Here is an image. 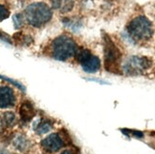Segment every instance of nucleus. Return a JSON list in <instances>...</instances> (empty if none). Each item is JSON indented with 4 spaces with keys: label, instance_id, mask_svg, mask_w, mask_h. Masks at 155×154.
<instances>
[{
    "label": "nucleus",
    "instance_id": "obj_1",
    "mask_svg": "<svg viewBox=\"0 0 155 154\" xmlns=\"http://www.w3.org/2000/svg\"><path fill=\"white\" fill-rule=\"evenodd\" d=\"M127 32L134 42L147 41L153 34L152 24L146 16H137L127 25Z\"/></svg>",
    "mask_w": 155,
    "mask_h": 154
},
{
    "label": "nucleus",
    "instance_id": "obj_2",
    "mask_svg": "<svg viewBox=\"0 0 155 154\" xmlns=\"http://www.w3.org/2000/svg\"><path fill=\"white\" fill-rule=\"evenodd\" d=\"M24 17L30 25L39 28L51 19L52 11L46 3L35 2L27 7Z\"/></svg>",
    "mask_w": 155,
    "mask_h": 154
},
{
    "label": "nucleus",
    "instance_id": "obj_3",
    "mask_svg": "<svg viewBox=\"0 0 155 154\" xmlns=\"http://www.w3.org/2000/svg\"><path fill=\"white\" fill-rule=\"evenodd\" d=\"M78 51V46L72 38L61 35L53 40L51 44V55L59 61H66Z\"/></svg>",
    "mask_w": 155,
    "mask_h": 154
},
{
    "label": "nucleus",
    "instance_id": "obj_4",
    "mask_svg": "<svg viewBox=\"0 0 155 154\" xmlns=\"http://www.w3.org/2000/svg\"><path fill=\"white\" fill-rule=\"evenodd\" d=\"M104 56H105V68L107 71L113 73H119V65L121 60V51L113 43L110 37L104 33Z\"/></svg>",
    "mask_w": 155,
    "mask_h": 154
},
{
    "label": "nucleus",
    "instance_id": "obj_5",
    "mask_svg": "<svg viewBox=\"0 0 155 154\" xmlns=\"http://www.w3.org/2000/svg\"><path fill=\"white\" fill-rule=\"evenodd\" d=\"M152 65L151 59L146 56H131L127 60L123 70L129 75L142 74Z\"/></svg>",
    "mask_w": 155,
    "mask_h": 154
},
{
    "label": "nucleus",
    "instance_id": "obj_6",
    "mask_svg": "<svg viewBox=\"0 0 155 154\" xmlns=\"http://www.w3.org/2000/svg\"><path fill=\"white\" fill-rule=\"evenodd\" d=\"M42 149L48 153H54L64 146V141L57 133H51L41 142Z\"/></svg>",
    "mask_w": 155,
    "mask_h": 154
},
{
    "label": "nucleus",
    "instance_id": "obj_7",
    "mask_svg": "<svg viewBox=\"0 0 155 154\" xmlns=\"http://www.w3.org/2000/svg\"><path fill=\"white\" fill-rule=\"evenodd\" d=\"M16 98L12 89L7 86L0 87V108L9 109L15 105Z\"/></svg>",
    "mask_w": 155,
    "mask_h": 154
},
{
    "label": "nucleus",
    "instance_id": "obj_8",
    "mask_svg": "<svg viewBox=\"0 0 155 154\" xmlns=\"http://www.w3.org/2000/svg\"><path fill=\"white\" fill-rule=\"evenodd\" d=\"M19 114H20V117H21V120L23 122H26V123L30 122L35 115V108H33L32 104L29 101L24 102L21 105V106H20Z\"/></svg>",
    "mask_w": 155,
    "mask_h": 154
},
{
    "label": "nucleus",
    "instance_id": "obj_9",
    "mask_svg": "<svg viewBox=\"0 0 155 154\" xmlns=\"http://www.w3.org/2000/svg\"><path fill=\"white\" fill-rule=\"evenodd\" d=\"M81 66H82V69L84 70V71L89 72V73H94V72H97L100 70L101 62H100V59L97 56H94L91 54L89 59L81 64Z\"/></svg>",
    "mask_w": 155,
    "mask_h": 154
},
{
    "label": "nucleus",
    "instance_id": "obj_10",
    "mask_svg": "<svg viewBox=\"0 0 155 154\" xmlns=\"http://www.w3.org/2000/svg\"><path fill=\"white\" fill-rule=\"evenodd\" d=\"M53 9L58 10L62 13H67L72 10L74 6V0H51Z\"/></svg>",
    "mask_w": 155,
    "mask_h": 154
},
{
    "label": "nucleus",
    "instance_id": "obj_11",
    "mask_svg": "<svg viewBox=\"0 0 155 154\" xmlns=\"http://www.w3.org/2000/svg\"><path fill=\"white\" fill-rule=\"evenodd\" d=\"M12 145L13 146L19 151H27L31 146L30 140L27 138V136L23 134H17L12 140Z\"/></svg>",
    "mask_w": 155,
    "mask_h": 154
},
{
    "label": "nucleus",
    "instance_id": "obj_12",
    "mask_svg": "<svg viewBox=\"0 0 155 154\" xmlns=\"http://www.w3.org/2000/svg\"><path fill=\"white\" fill-rule=\"evenodd\" d=\"M0 120H1V125L4 128H12L16 122V116L12 111H6L1 114Z\"/></svg>",
    "mask_w": 155,
    "mask_h": 154
},
{
    "label": "nucleus",
    "instance_id": "obj_13",
    "mask_svg": "<svg viewBox=\"0 0 155 154\" xmlns=\"http://www.w3.org/2000/svg\"><path fill=\"white\" fill-rule=\"evenodd\" d=\"M52 128V125L50 121H43L40 122V120H38L36 125H35L33 129L36 130L38 134H45V133L49 132Z\"/></svg>",
    "mask_w": 155,
    "mask_h": 154
},
{
    "label": "nucleus",
    "instance_id": "obj_14",
    "mask_svg": "<svg viewBox=\"0 0 155 154\" xmlns=\"http://www.w3.org/2000/svg\"><path fill=\"white\" fill-rule=\"evenodd\" d=\"M91 55V53L89 50L83 49V50H81L76 52V59L80 64H82L86 61V60L89 59Z\"/></svg>",
    "mask_w": 155,
    "mask_h": 154
},
{
    "label": "nucleus",
    "instance_id": "obj_15",
    "mask_svg": "<svg viewBox=\"0 0 155 154\" xmlns=\"http://www.w3.org/2000/svg\"><path fill=\"white\" fill-rule=\"evenodd\" d=\"M15 36H17V38L15 39L16 42L20 45H22V46H29L32 42V38L30 35L18 33V34H15Z\"/></svg>",
    "mask_w": 155,
    "mask_h": 154
},
{
    "label": "nucleus",
    "instance_id": "obj_16",
    "mask_svg": "<svg viewBox=\"0 0 155 154\" xmlns=\"http://www.w3.org/2000/svg\"><path fill=\"white\" fill-rule=\"evenodd\" d=\"M64 25L67 26V27H69V28H71L72 31H78L79 28L81 27V24L80 22L76 21V20H72V19H64Z\"/></svg>",
    "mask_w": 155,
    "mask_h": 154
},
{
    "label": "nucleus",
    "instance_id": "obj_17",
    "mask_svg": "<svg viewBox=\"0 0 155 154\" xmlns=\"http://www.w3.org/2000/svg\"><path fill=\"white\" fill-rule=\"evenodd\" d=\"M24 16L21 13H16L12 16L13 23H15V29H20L24 25Z\"/></svg>",
    "mask_w": 155,
    "mask_h": 154
},
{
    "label": "nucleus",
    "instance_id": "obj_18",
    "mask_svg": "<svg viewBox=\"0 0 155 154\" xmlns=\"http://www.w3.org/2000/svg\"><path fill=\"white\" fill-rule=\"evenodd\" d=\"M0 79H2V80H4V81H7V82L11 83L12 85L15 86L16 88H18L19 90H21L22 91H25L26 90V88H25V87L21 83H19L18 81H15V80H13L12 78H9V77H7V76H4V75L0 74Z\"/></svg>",
    "mask_w": 155,
    "mask_h": 154
},
{
    "label": "nucleus",
    "instance_id": "obj_19",
    "mask_svg": "<svg viewBox=\"0 0 155 154\" xmlns=\"http://www.w3.org/2000/svg\"><path fill=\"white\" fill-rule=\"evenodd\" d=\"M10 15V11H8V9L6 8V7L0 5V21H2V20L6 19L7 17L9 16Z\"/></svg>",
    "mask_w": 155,
    "mask_h": 154
},
{
    "label": "nucleus",
    "instance_id": "obj_20",
    "mask_svg": "<svg viewBox=\"0 0 155 154\" xmlns=\"http://www.w3.org/2000/svg\"><path fill=\"white\" fill-rule=\"evenodd\" d=\"M0 39L3 40V41H5V42L11 43V39H10V37H9L8 35H7V34H5V33H3L2 31H0Z\"/></svg>",
    "mask_w": 155,
    "mask_h": 154
},
{
    "label": "nucleus",
    "instance_id": "obj_21",
    "mask_svg": "<svg viewBox=\"0 0 155 154\" xmlns=\"http://www.w3.org/2000/svg\"><path fill=\"white\" fill-rule=\"evenodd\" d=\"M130 132H131V134H132V135H134L135 137H137V138H142V137L144 136L143 132H141V131H137V130H130Z\"/></svg>",
    "mask_w": 155,
    "mask_h": 154
},
{
    "label": "nucleus",
    "instance_id": "obj_22",
    "mask_svg": "<svg viewBox=\"0 0 155 154\" xmlns=\"http://www.w3.org/2000/svg\"><path fill=\"white\" fill-rule=\"evenodd\" d=\"M0 154H10L6 149H0Z\"/></svg>",
    "mask_w": 155,
    "mask_h": 154
},
{
    "label": "nucleus",
    "instance_id": "obj_23",
    "mask_svg": "<svg viewBox=\"0 0 155 154\" xmlns=\"http://www.w3.org/2000/svg\"><path fill=\"white\" fill-rule=\"evenodd\" d=\"M60 154H74V153L71 152V151H70V150H66V151H64V152H62V153H60Z\"/></svg>",
    "mask_w": 155,
    "mask_h": 154
}]
</instances>
